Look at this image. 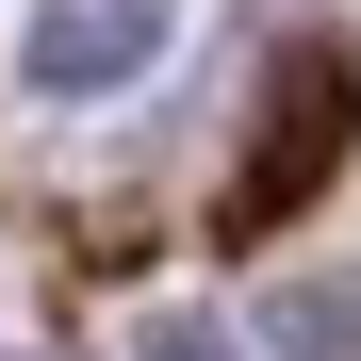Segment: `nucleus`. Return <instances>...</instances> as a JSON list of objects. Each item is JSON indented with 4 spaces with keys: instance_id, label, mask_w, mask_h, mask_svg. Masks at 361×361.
<instances>
[{
    "instance_id": "nucleus-1",
    "label": "nucleus",
    "mask_w": 361,
    "mask_h": 361,
    "mask_svg": "<svg viewBox=\"0 0 361 361\" xmlns=\"http://www.w3.org/2000/svg\"><path fill=\"white\" fill-rule=\"evenodd\" d=\"M345 132H361V66H345L329 33L279 49V82H263V148H247V180H230V230H279V214L345 164Z\"/></svg>"
},
{
    "instance_id": "nucleus-2",
    "label": "nucleus",
    "mask_w": 361,
    "mask_h": 361,
    "mask_svg": "<svg viewBox=\"0 0 361 361\" xmlns=\"http://www.w3.org/2000/svg\"><path fill=\"white\" fill-rule=\"evenodd\" d=\"M148 49H164V0H33L17 66L33 99H115V82H148Z\"/></svg>"
},
{
    "instance_id": "nucleus-3",
    "label": "nucleus",
    "mask_w": 361,
    "mask_h": 361,
    "mask_svg": "<svg viewBox=\"0 0 361 361\" xmlns=\"http://www.w3.org/2000/svg\"><path fill=\"white\" fill-rule=\"evenodd\" d=\"M263 345H279V361H361V279H295V295H263Z\"/></svg>"
}]
</instances>
